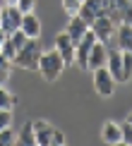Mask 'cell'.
<instances>
[{"label":"cell","mask_w":132,"mask_h":146,"mask_svg":"<svg viewBox=\"0 0 132 146\" xmlns=\"http://www.w3.org/2000/svg\"><path fill=\"white\" fill-rule=\"evenodd\" d=\"M63 67H65V60L60 58V53L55 50V48L41 53V58H39V74L43 77L46 82H58Z\"/></svg>","instance_id":"obj_1"},{"label":"cell","mask_w":132,"mask_h":146,"mask_svg":"<svg viewBox=\"0 0 132 146\" xmlns=\"http://www.w3.org/2000/svg\"><path fill=\"white\" fill-rule=\"evenodd\" d=\"M41 43L39 38H27V43H24L19 50H17V58L15 62L19 65L24 70H39V58H41Z\"/></svg>","instance_id":"obj_2"},{"label":"cell","mask_w":132,"mask_h":146,"mask_svg":"<svg viewBox=\"0 0 132 146\" xmlns=\"http://www.w3.org/2000/svg\"><path fill=\"white\" fill-rule=\"evenodd\" d=\"M115 77L111 74L106 67H96L94 70V89L99 96H103V98H108V96L115 94Z\"/></svg>","instance_id":"obj_3"},{"label":"cell","mask_w":132,"mask_h":146,"mask_svg":"<svg viewBox=\"0 0 132 146\" xmlns=\"http://www.w3.org/2000/svg\"><path fill=\"white\" fill-rule=\"evenodd\" d=\"M22 12L17 5H3V12H0V29H3L5 34H12V31H17V29L22 27Z\"/></svg>","instance_id":"obj_4"},{"label":"cell","mask_w":132,"mask_h":146,"mask_svg":"<svg viewBox=\"0 0 132 146\" xmlns=\"http://www.w3.org/2000/svg\"><path fill=\"white\" fill-rule=\"evenodd\" d=\"M96 43V34L91 31V27H89V31L82 36L79 41H77L75 46V65L79 70H87V58H89V50H91V46Z\"/></svg>","instance_id":"obj_5"},{"label":"cell","mask_w":132,"mask_h":146,"mask_svg":"<svg viewBox=\"0 0 132 146\" xmlns=\"http://www.w3.org/2000/svg\"><path fill=\"white\" fill-rule=\"evenodd\" d=\"M91 31L96 34V41H101V43H111V38L115 36V24H113L111 19H108L106 15L96 17V19L91 22Z\"/></svg>","instance_id":"obj_6"},{"label":"cell","mask_w":132,"mask_h":146,"mask_svg":"<svg viewBox=\"0 0 132 146\" xmlns=\"http://www.w3.org/2000/svg\"><path fill=\"white\" fill-rule=\"evenodd\" d=\"M127 5L130 0H103V15L118 27V24H123V15L127 10Z\"/></svg>","instance_id":"obj_7"},{"label":"cell","mask_w":132,"mask_h":146,"mask_svg":"<svg viewBox=\"0 0 132 146\" xmlns=\"http://www.w3.org/2000/svg\"><path fill=\"white\" fill-rule=\"evenodd\" d=\"M55 50L65 60V65H75V41L67 36V31L55 36Z\"/></svg>","instance_id":"obj_8"},{"label":"cell","mask_w":132,"mask_h":146,"mask_svg":"<svg viewBox=\"0 0 132 146\" xmlns=\"http://www.w3.org/2000/svg\"><path fill=\"white\" fill-rule=\"evenodd\" d=\"M106 58H108V46L96 41L89 50V58H87V70H96V67H106Z\"/></svg>","instance_id":"obj_9"},{"label":"cell","mask_w":132,"mask_h":146,"mask_svg":"<svg viewBox=\"0 0 132 146\" xmlns=\"http://www.w3.org/2000/svg\"><path fill=\"white\" fill-rule=\"evenodd\" d=\"M77 15L91 27V22L96 19V17L103 15V0H82V7H79Z\"/></svg>","instance_id":"obj_10"},{"label":"cell","mask_w":132,"mask_h":146,"mask_svg":"<svg viewBox=\"0 0 132 146\" xmlns=\"http://www.w3.org/2000/svg\"><path fill=\"white\" fill-rule=\"evenodd\" d=\"M101 139L106 144H123V127L115 120H106L101 127Z\"/></svg>","instance_id":"obj_11"},{"label":"cell","mask_w":132,"mask_h":146,"mask_svg":"<svg viewBox=\"0 0 132 146\" xmlns=\"http://www.w3.org/2000/svg\"><path fill=\"white\" fill-rule=\"evenodd\" d=\"M106 70L115 77V82L120 84L123 82V50H108V58H106Z\"/></svg>","instance_id":"obj_12"},{"label":"cell","mask_w":132,"mask_h":146,"mask_svg":"<svg viewBox=\"0 0 132 146\" xmlns=\"http://www.w3.org/2000/svg\"><path fill=\"white\" fill-rule=\"evenodd\" d=\"M65 31H67V36H70L72 41H75V46H77V41H79L82 36L89 31V24L84 22L79 15H72V17H70V22H67V29H65Z\"/></svg>","instance_id":"obj_13"},{"label":"cell","mask_w":132,"mask_h":146,"mask_svg":"<svg viewBox=\"0 0 132 146\" xmlns=\"http://www.w3.org/2000/svg\"><path fill=\"white\" fill-rule=\"evenodd\" d=\"M34 125V137L39 146H51V134H53V125H48L46 120H31Z\"/></svg>","instance_id":"obj_14"},{"label":"cell","mask_w":132,"mask_h":146,"mask_svg":"<svg viewBox=\"0 0 132 146\" xmlns=\"http://www.w3.org/2000/svg\"><path fill=\"white\" fill-rule=\"evenodd\" d=\"M22 31L27 38H39L41 36V22H39V17L34 15V12H27V15L22 17Z\"/></svg>","instance_id":"obj_15"},{"label":"cell","mask_w":132,"mask_h":146,"mask_svg":"<svg viewBox=\"0 0 132 146\" xmlns=\"http://www.w3.org/2000/svg\"><path fill=\"white\" fill-rule=\"evenodd\" d=\"M118 48L120 50H132V24H118Z\"/></svg>","instance_id":"obj_16"},{"label":"cell","mask_w":132,"mask_h":146,"mask_svg":"<svg viewBox=\"0 0 132 146\" xmlns=\"http://www.w3.org/2000/svg\"><path fill=\"white\" fill-rule=\"evenodd\" d=\"M17 141L24 144V146H34L36 144V137H34V125L31 122H24L19 134H17Z\"/></svg>","instance_id":"obj_17"},{"label":"cell","mask_w":132,"mask_h":146,"mask_svg":"<svg viewBox=\"0 0 132 146\" xmlns=\"http://www.w3.org/2000/svg\"><path fill=\"white\" fill-rule=\"evenodd\" d=\"M15 106H17V96L10 94V91L5 89V84H0V108H3V110H12Z\"/></svg>","instance_id":"obj_18"},{"label":"cell","mask_w":132,"mask_h":146,"mask_svg":"<svg viewBox=\"0 0 132 146\" xmlns=\"http://www.w3.org/2000/svg\"><path fill=\"white\" fill-rule=\"evenodd\" d=\"M127 82H132V50H123V82L120 84Z\"/></svg>","instance_id":"obj_19"},{"label":"cell","mask_w":132,"mask_h":146,"mask_svg":"<svg viewBox=\"0 0 132 146\" xmlns=\"http://www.w3.org/2000/svg\"><path fill=\"white\" fill-rule=\"evenodd\" d=\"M0 53H3V55L7 58L10 62H15V58H17V48H15V43L10 41V36L3 41V46H0Z\"/></svg>","instance_id":"obj_20"},{"label":"cell","mask_w":132,"mask_h":146,"mask_svg":"<svg viewBox=\"0 0 132 146\" xmlns=\"http://www.w3.org/2000/svg\"><path fill=\"white\" fill-rule=\"evenodd\" d=\"M10 60L0 53V84H7V79H10Z\"/></svg>","instance_id":"obj_21"},{"label":"cell","mask_w":132,"mask_h":146,"mask_svg":"<svg viewBox=\"0 0 132 146\" xmlns=\"http://www.w3.org/2000/svg\"><path fill=\"white\" fill-rule=\"evenodd\" d=\"M17 141V134L12 132V127H5V129H0V146H10Z\"/></svg>","instance_id":"obj_22"},{"label":"cell","mask_w":132,"mask_h":146,"mask_svg":"<svg viewBox=\"0 0 132 146\" xmlns=\"http://www.w3.org/2000/svg\"><path fill=\"white\" fill-rule=\"evenodd\" d=\"M79 7H82V0H63V10L67 12L70 17L77 15V12H79Z\"/></svg>","instance_id":"obj_23"},{"label":"cell","mask_w":132,"mask_h":146,"mask_svg":"<svg viewBox=\"0 0 132 146\" xmlns=\"http://www.w3.org/2000/svg\"><path fill=\"white\" fill-rule=\"evenodd\" d=\"M10 41L15 43V48H17V50H19V48L27 43V36H24V31H22V29H17V31H12V34H10Z\"/></svg>","instance_id":"obj_24"},{"label":"cell","mask_w":132,"mask_h":146,"mask_svg":"<svg viewBox=\"0 0 132 146\" xmlns=\"http://www.w3.org/2000/svg\"><path fill=\"white\" fill-rule=\"evenodd\" d=\"M17 7H19L22 15H27V12H34V10H36V0H17Z\"/></svg>","instance_id":"obj_25"},{"label":"cell","mask_w":132,"mask_h":146,"mask_svg":"<svg viewBox=\"0 0 132 146\" xmlns=\"http://www.w3.org/2000/svg\"><path fill=\"white\" fill-rule=\"evenodd\" d=\"M120 127H123V144L132 146V125L127 122V120H125V122L120 125Z\"/></svg>","instance_id":"obj_26"},{"label":"cell","mask_w":132,"mask_h":146,"mask_svg":"<svg viewBox=\"0 0 132 146\" xmlns=\"http://www.w3.org/2000/svg\"><path fill=\"white\" fill-rule=\"evenodd\" d=\"M10 125H12V110H3L0 108V129H5Z\"/></svg>","instance_id":"obj_27"},{"label":"cell","mask_w":132,"mask_h":146,"mask_svg":"<svg viewBox=\"0 0 132 146\" xmlns=\"http://www.w3.org/2000/svg\"><path fill=\"white\" fill-rule=\"evenodd\" d=\"M65 144V134L60 129H55L53 127V134H51V146H63Z\"/></svg>","instance_id":"obj_28"},{"label":"cell","mask_w":132,"mask_h":146,"mask_svg":"<svg viewBox=\"0 0 132 146\" xmlns=\"http://www.w3.org/2000/svg\"><path fill=\"white\" fill-rule=\"evenodd\" d=\"M123 22H125V24H132V3L127 5V10H125V15H123Z\"/></svg>","instance_id":"obj_29"},{"label":"cell","mask_w":132,"mask_h":146,"mask_svg":"<svg viewBox=\"0 0 132 146\" xmlns=\"http://www.w3.org/2000/svg\"><path fill=\"white\" fill-rule=\"evenodd\" d=\"M5 38H7V34H5L3 29H0V46H3V41H5Z\"/></svg>","instance_id":"obj_30"},{"label":"cell","mask_w":132,"mask_h":146,"mask_svg":"<svg viewBox=\"0 0 132 146\" xmlns=\"http://www.w3.org/2000/svg\"><path fill=\"white\" fill-rule=\"evenodd\" d=\"M5 5H17V0H3Z\"/></svg>","instance_id":"obj_31"},{"label":"cell","mask_w":132,"mask_h":146,"mask_svg":"<svg viewBox=\"0 0 132 146\" xmlns=\"http://www.w3.org/2000/svg\"><path fill=\"white\" fill-rule=\"evenodd\" d=\"M127 122H130V125H132V113H130V115H127Z\"/></svg>","instance_id":"obj_32"},{"label":"cell","mask_w":132,"mask_h":146,"mask_svg":"<svg viewBox=\"0 0 132 146\" xmlns=\"http://www.w3.org/2000/svg\"><path fill=\"white\" fill-rule=\"evenodd\" d=\"M0 12H3V5H0Z\"/></svg>","instance_id":"obj_33"}]
</instances>
